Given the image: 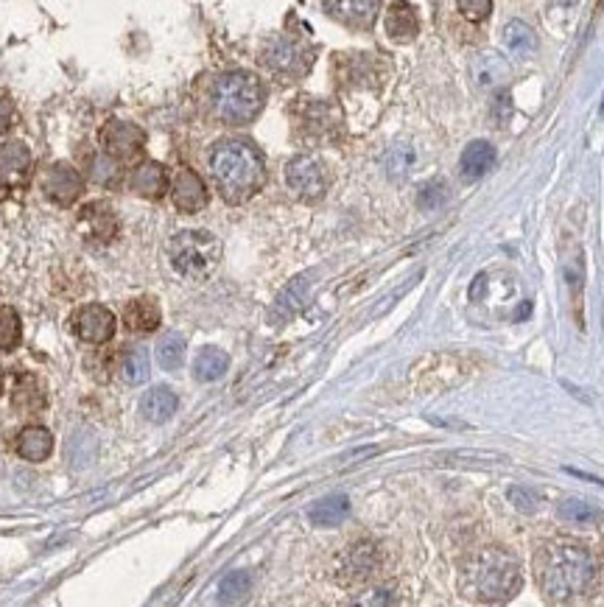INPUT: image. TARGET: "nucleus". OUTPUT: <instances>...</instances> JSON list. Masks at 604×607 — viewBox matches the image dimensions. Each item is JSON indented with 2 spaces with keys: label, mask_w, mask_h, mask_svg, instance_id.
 <instances>
[{
  "label": "nucleus",
  "mask_w": 604,
  "mask_h": 607,
  "mask_svg": "<svg viewBox=\"0 0 604 607\" xmlns=\"http://www.w3.org/2000/svg\"><path fill=\"white\" fill-rule=\"evenodd\" d=\"M504 48H507L512 56H518V59L535 56V51H538L535 31H531L523 20H510L507 28H504Z\"/></svg>",
  "instance_id": "26"
},
{
  "label": "nucleus",
  "mask_w": 604,
  "mask_h": 607,
  "mask_svg": "<svg viewBox=\"0 0 604 607\" xmlns=\"http://www.w3.org/2000/svg\"><path fill=\"white\" fill-rule=\"evenodd\" d=\"M115 163H118V160H113V157H110V160H106V157H93V171H90V176H93L95 183H101V185L110 183L113 176H115Z\"/></svg>",
  "instance_id": "37"
},
{
  "label": "nucleus",
  "mask_w": 604,
  "mask_h": 607,
  "mask_svg": "<svg viewBox=\"0 0 604 607\" xmlns=\"http://www.w3.org/2000/svg\"><path fill=\"white\" fill-rule=\"evenodd\" d=\"M79 233L93 244H110L118 235V219L110 204L90 202L79 213Z\"/></svg>",
  "instance_id": "11"
},
{
  "label": "nucleus",
  "mask_w": 604,
  "mask_h": 607,
  "mask_svg": "<svg viewBox=\"0 0 604 607\" xmlns=\"http://www.w3.org/2000/svg\"><path fill=\"white\" fill-rule=\"evenodd\" d=\"M176 406H180V398L171 386H154L140 401V412L149 423H168L176 414Z\"/></svg>",
  "instance_id": "19"
},
{
  "label": "nucleus",
  "mask_w": 604,
  "mask_h": 607,
  "mask_svg": "<svg viewBox=\"0 0 604 607\" xmlns=\"http://www.w3.org/2000/svg\"><path fill=\"white\" fill-rule=\"evenodd\" d=\"M559 518L577 526H593L601 521V512L593 504H585L579 498H568V502L559 504Z\"/></svg>",
  "instance_id": "29"
},
{
  "label": "nucleus",
  "mask_w": 604,
  "mask_h": 607,
  "mask_svg": "<svg viewBox=\"0 0 604 607\" xmlns=\"http://www.w3.org/2000/svg\"><path fill=\"white\" fill-rule=\"evenodd\" d=\"M507 79H510V65H507V59L501 54L487 51V54H479L473 59V82L479 87L492 90V87L504 85Z\"/></svg>",
  "instance_id": "20"
},
{
  "label": "nucleus",
  "mask_w": 604,
  "mask_h": 607,
  "mask_svg": "<svg viewBox=\"0 0 604 607\" xmlns=\"http://www.w3.org/2000/svg\"><path fill=\"white\" fill-rule=\"evenodd\" d=\"M101 143H104V154H110L113 160H129L144 149L146 132L129 121H110L101 129Z\"/></svg>",
  "instance_id": "10"
},
{
  "label": "nucleus",
  "mask_w": 604,
  "mask_h": 607,
  "mask_svg": "<svg viewBox=\"0 0 604 607\" xmlns=\"http://www.w3.org/2000/svg\"><path fill=\"white\" fill-rule=\"evenodd\" d=\"M286 183L292 188V194L302 202H319L328 191V176L325 168L316 157L300 154L294 160H289L286 165Z\"/></svg>",
  "instance_id": "7"
},
{
  "label": "nucleus",
  "mask_w": 604,
  "mask_h": 607,
  "mask_svg": "<svg viewBox=\"0 0 604 607\" xmlns=\"http://www.w3.org/2000/svg\"><path fill=\"white\" fill-rule=\"evenodd\" d=\"M456 4H459V12L470 23H481L492 12V0H456Z\"/></svg>",
  "instance_id": "34"
},
{
  "label": "nucleus",
  "mask_w": 604,
  "mask_h": 607,
  "mask_svg": "<svg viewBox=\"0 0 604 607\" xmlns=\"http://www.w3.org/2000/svg\"><path fill=\"white\" fill-rule=\"evenodd\" d=\"M23 328L15 308H0V350H15L20 344Z\"/></svg>",
  "instance_id": "32"
},
{
  "label": "nucleus",
  "mask_w": 604,
  "mask_h": 607,
  "mask_svg": "<svg viewBox=\"0 0 604 607\" xmlns=\"http://www.w3.org/2000/svg\"><path fill=\"white\" fill-rule=\"evenodd\" d=\"M266 101V90L255 74L246 70H230L213 85V113L230 126H243L261 115Z\"/></svg>",
  "instance_id": "4"
},
{
  "label": "nucleus",
  "mask_w": 604,
  "mask_h": 607,
  "mask_svg": "<svg viewBox=\"0 0 604 607\" xmlns=\"http://www.w3.org/2000/svg\"><path fill=\"white\" fill-rule=\"evenodd\" d=\"M54 453V434L43 425H28L17 437V456L25 462H45Z\"/></svg>",
  "instance_id": "18"
},
{
  "label": "nucleus",
  "mask_w": 604,
  "mask_h": 607,
  "mask_svg": "<svg viewBox=\"0 0 604 607\" xmlns=\"http://www.w3.org/2000/svg\"><path fill=\"white\" fill-rule=\"evenodd\" d=\"M227 370H230V355H227L224 350H219V347H204V350L196 353V359H193V378H196V381L213 383V381L224 378Z\"/></svg>",
  "instance_id": "24"
},
{
  "label": "nucleus",
  "mask_w": 604,
  "mask_h": 607,
  "mask_svg": "<svg viewBox=\"0 0 604 607\" xmlns=\"http://www.w3.org/2000/svg\"><path fill=\"white\" fill-rule=\"evenodd\" d=\"M171 266L185 280H207L222 264V244L207 230H183L168 244Z\"/></svg>",
  "instance_id": "5"
},
{
  "label": "nucleus",
  "mask_w": 604,
  "mask_h": 607,
  "mask_svg": "<svg viewBox=\"0 0 604 607\" xmlns=\"http://www.w3.org/2000/svg\"><path fill=\"white\" fill-rule=\"evenodd\" d=\"M115 313L106 305H84L74 313V333L87 344H106L115 336Z\"/></svg>",
  "instance_id": "8"
},
{
  "label": "nucleus",
  "mask_w": 604,
  "mask_h": 607,
  "mask_svg": "<svg viewBox=\"0 0 604 607\" xmlns=\"http://www.w3.org/2000/svg\"><path fill=\"white\" fill-rule=\"evenodd\" d=\"M149 370H152L149 367V350L146 347H134V350L126 353V359L121 364V378L129 386H134V383H144L149 378Z\"/></svg>",
  "instance_id": "28"
},
{
  "label": "nucleus",
  "mask_w": 604,
  "mask_h": 607,
  "mask_svg": "<svg viewBox=\"0 0 604 607\" xmlns=\"http://www.w3.org/2000/svg\"><path fill=\"white\" fill-rule=\"evenodd\" d=\"M378 568V549L375 543L370 541H361V543H352L344 557H342V582L344 585H359V582H367Z\"/></svg>",
  "instance_id": "12"
},
{
  "label": "nucleus",
  "mask_w": 604,
  "mask_h": 607,
  "mask_svg": "<svg viewBox=\"0 0 604 607\" xmlns=\"http://www.w3.org/2000/svg\"><path fill=\"white\" fill-rule=\"evenodd\" d=\"M31 152L23 143H4L0 146V194L15 191L28 180Z\"/></svg>",
  "instance_id": "13"
},
{
  "label": "nucleus",
  "mask_w": 604,
  "mask_h": 607,
  "mask_svg": "<svg viewBox=\"0 0 604 607\" xmlns=\"http://www.w3.org/2000/svg\"><path fill=\"white\" fill-rule=\"evenodd\" d=\"M510 502H512L515 510H520L526 515L538 510V495L531 490H526V487H510Z\"/></svg>",
  "instance_id": "36"
},
{
  "label": "nucleus",
  "mask_w": 604,
  "mask_h": 607,
  "mask_svg": "<svg viewBox=\"0 0 604 607\" xmlns=\"http://www.w3.org/2000/svg\"><path fill=\"white\" fill-rule=\"evenodd\" d=\"M347 515H350V498L342 495V493H333V495L322 498V502H316L313 510L308 512L311 523H313V526H322V529L339 526Z\"/></svg>",
  "instance_id": "25"
},
{
  "label": "nucleus",
  "mask_w": 604,
  "mask_h": 607,
  "mask_svg": "<svg viewBox=\"0 0 604 607\" xmlns=\"http://www.w3.org/2000/svg\"><path fill=\"white\" fill-rule=\"evenodd\" d=\"M160 319H163V313H160V305H157L154 300H132V303H126V308H124V323H126V328L134 331V333H152V331H157V328H160Z\"/></svg>",
  "instance_id": "22"
},
{
  "label": "nucleus",
  "mask_w": 604,
  "mask_h": 607,
  "mask_svg": "<svg viewBox=\"0 0 604 607\" xmlns=\"http://www.w3.org/2000/svg\"><path fill=\"white\" fill-rule=\"evenodd\" d=\"M411 163H414V152L406 149V146L392 149V152H389V157H386V168H389V174H392V176H403L411 168Z\"/></svg>",
  "instance_id": "33"
},
{
  "label": "nucleus",
  "mask_w": 604,
  "mask_h": 607,
  "mask_svg": "<svg viewBox=\"0 0 604 607\" xmlns=\"http://www.w3.org/2000/svg\"><path fill=\"white\" fill-rule=\"evenodd\" d=\"M448 199V191H445V185L442 183H429L422 191H420V207L422 210H434V207H440L442 202Z\"/></svg>",
  "instance_id": "35"
},
{
  "label": "nucleus",
  "mask_w": 604,
  "mask_h": 607,
  "mask_svg": "<svg viewBox=\"0 0 604 607\" xmlns=\"http://www.w3.org/2000/svg\"><path fill=\"white\" fill-rule=\"evenodd\" d=\"M171 199H173L176 210L199 213L207 204V188L202 183V176L191 168H180L173 176V185H171Z\"/></svg>",
  "instance_id": "14"
},
{
  "label": "nucleus",
  "mask_w": 604,
  "mask_h": 607,
  "mask_svg": "<svg viewBox=\"0 0 604 607\" xmlns=\"http://www.w3.org/2000/svg\"><path fill=\"white\" fill-rule=\"evenodd\" d=\"M381 0H325V9L333 20L350 28H370L378 17Z\"/></svg>",
  "instance_id": "15"
},
{
  "label": "nucleus",
  "mask_w": 604,
  "mask_h": 607,
  "mask_svg": "<svg viewBox=\"0 0 604 607\" xmlns=\"http://www.w3.org/2000/svg\"><path fill=\"white\" fill-rule=\"evenodd\" d=\"M15 121V104L9 101V95L0 93V134H4Z\"/></svg>",
  "instance_id": "38"
},
{
  "label": "nucleus",
  "mask_w": 604,
  "mask_h": 607,
  "mask_svg": "<svg viewBox=\"0 0 604 607\" xmlns=\"http://www.w3.org/2000/svg\"><path fill=\"white\" fill-rule=\"evenodd\" d=\"M252 588V577L246 571H230V574L219 582V599L222 602H241Z\"/></svg>",
  "instance_id": "31"
},
{
  "label": "nucleus",
  "mask_w": 604,
  "mask_h": 607,
  "mask_svg": "<svg viewBox=\"0 0 604 607\" xmlns=\"http://www.w3.org/2000/svg\"><path fill=\"white\" fill-rule=\"evenodd\" d=\"M461 577H465L468 596L487 604L510 602L520 591V565L507 549L499 546H490L473 554L465 571H461Z\"/></svg>",
  "instance_id": "3"
},
{
  "label": "nucleus",
  "mask_w": 604,
  "mask_h": 607,
  "mask_svg": "<svg viewBox=\"0 0 604 607\" xmlns=\"http://www.w3.org/2000/svg\"><path fill=\"white\" fill-rule=\"evenodd\" d=\"M45 406V398H43V389L40 383L34 381L31 375H23L17 389H15V409H23V412H37Z\"/></svg>",
  "instance_id": "30"
},
{
  "label": "nucleus",
  "mask_w": 604,
  "mask_h": 607,
  "mask_svg": "<svg viewBox=\"0 0 604 607\" xmlns=\"http://www.w3.org/2000/svg\"><path fill=\"white\" fill-rule=\"evenodd\" d=\"M383 25H386V34L389 40L395 43H411L420 31V17L414 12V6L409 0H392L386 9V17H383Z\"/></svg>",
  "instance_id": "16"
},
{
  "label": "nucleus",
  "mask_w": 604,
  "mask_h": 607,
  "mask_svg": "<svg viewBox=\"0 0 604 607\" xmlns=\"http://www.w3.org/2000/svg\"><path fill=\"white\" fill-rule=\"evenodd\" d=\"M210 174L219 185V194L230 204H241L252 199L266 183L263 154L250 140H219L210 152Z\"/></svg>",
  "instance_id": "2"
},
{
  "label": "nucleus",
  "mask_w": 604,
  "mask_h": 607,
  "mask_svg": "<svg viewBox=\"0 0 604 607\" xmlns=\"http://www.w3.org/2000/svg\"><path fill=\"white\" fill-rule=\"evenodd\" d=\"M157 362L163 370L173 373L180 370L183 362H185V339L180 333H165L160 342H157Z\"/></svg>",
  "instance_id": "27"
},
{
  "label": "nucleus",
  "mask_w": 604,
  "mask_h": 607,
  "mask_svg": "<svg viewBox=\"0 0 604 607\" xmlns=\"http://www.w3.org/2000/svg\"><path fill=\"white\" fill-rule=\"evenodd\" d=\"M311 62H313V48L292 37H277L263 51V65L280 79L305 76L311 70Z\"/></svg>",
  "instance_id": "6"
},
{
  "label": "nucleus",
  "mask_w": 604,
  "mask_h": 607,
  "mask_svg": "<svg viewBox=\"0 0 604 607\" xmlns=\"http://www.w3.org/2000/svg\"><path fill=\"white\" fill-rule=\"evenodd\" d=\"M308 292H311V280L302 274V277H294L286 289L280 292L277 303H274V311H272V319L274 323H286V319H292L308 300Z\"/></svg>",
  "instance_id": "21"
},
{
  "label": "nucleus",
  "mask_w": 604,
  "mask_h": 607,
  "mask_svg": "<svg viewBox=\"0 0 604 607\" xmlns=\"http://www.w3.org/2000/svg\"><path fill=\"white\" fill-rule=\"evenodd\" d=\"M84 191V180L82 174L67 165V163H54L45 174H43V194L59 204V207H70Z\"/></svg>",
  "instance_id": "9"
},
{
  "label": "nucleus",
  "mask_w": 604,
  "mask_h": 607,
  "mask_svg": "<svg viewBox=\"0 0 604 607\" xmlns=\"http://www.w3.org/2000/svg\"><path fill=\"white\" fill-rule=\"evenodd\" d=\"M535 577L549 602H571L593 588L596 560L577 541H549L535 554Z\"/></svg>",
  "instance_id": "1"
},
{
  "label": "nucleus",
  "mask_w": 604,
  "mask_h": 607,
  "mask_svg": "<svg viewBox=\"0 0 604 607\" xmlns=\"http://www.w3.org/2000/svg\"><path fill=\"white\" fill-rule=\"evenodd\" d=\"M129 188L144 199H160L168 191V174L160 163H140L129 174Z\"/></svg>",
  "instance_id": "17"
},
{
  "label": "nucleus",
  "mask_w": 604,
  "mask_h": 607,
  "mask_svg": "<svg viewBox=\"0 0 604 607\" xmlns=\"http://www.w3.org/2000/svg\"><path fill=\"white\" fill-rule=\"evenodd\" d=\"M492 165H495V149L487 140H473L465 149V154H461V176H465L468 183L481 180L484 174H490Z\"/></svg>",
  "instance_id": "23"
}]
</instances>
